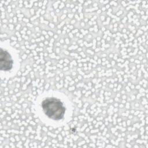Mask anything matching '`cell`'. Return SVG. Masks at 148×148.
<instances>
[{"label":"cell","instance_id":"cell-2","mask_svg":"<svg viewBox=\"0 0 148 148\" xmlns=\"http://www.w3.org/2000/svg\"><path fill=\"white\" fill-rule=\"evenodd\" d=\"M13 60L9 53L3 50L0 49V69L1 71H8L13 67Z\"/></svg>","mask_w":148,"mask_h":148},{"label":"cell","instance_id":"cell-1","mask_svg":"<svg viewBox=\"0 0 148 148\" xmlns=\"http://www.w3.org/2000/svg\"><path fill=\"white\" fill-rule=\"evenodd\" d=\"M42 108L44 113L50 119L58 120L65 114V108L63 103L58 99L48 98L42 102Z\"/></svg>","mask_w":148,"mask_h":148}]
</instances>
